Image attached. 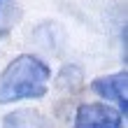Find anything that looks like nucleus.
I'll return each instance as SVG.
<instances>
[{
	"label": "nucleus",
	"instance_id": "1",
	"mask_svg": "<svg viewBox=\"0 0 128 128\" xmlns=\"http://www.w3.org/2000/svg\"><path fill=\"white\" fill-rule=\"evenodd\" d=\"M49 79L51 68L40 56L21 54L12 58L0 72V105L44 98L49 91Z\"/></svg>",
	"mask_w": 128,
	"mask_h": 128
},
{
	"label": "nucleus",
	"instance_id": "2",
	"mask_svg": "<svg viewBox=\"0 0 128 128\" xmlns=\"http://www.w3.org/2000/svg\"><path fill=\"white\" fill-rule=\"evenodd\" d=\"M121 114L105 102H84L79 105L72 119V128H121Z\"/></svg>",
	"mask_w": 128,
	"mask_h": 128
},
{
	"label": "nucleus",
	"instance_id": "3",
	"mask_svg": "<svg viewBox=\"0 0 128 128\" xmlns=\"http://www.w3.org/2000/svg\"><path fill=\"white\" fill-rule=\"evenodd\" d=\"M126 84H128V74L124 72H114V74H102L91 82V91L96 96H100L102 100H112L119 105V114L126 116L128 112V98H126Z\"/></svg>",
	"mask_w": 128,
	"mask_h": 128
},
{
	"label": "nucleus",
	"instance_id": "4",
	"mask_svg": "<svg viewBox=\"0 0 128 128\" xmlns=\"http://www.w3.org/2000/svg\"><path fill=\"white\" fill-rule=\"evenodd\" d=\"M2 128H56L54 121L35 107H21L12 110L2 119Z\"/></svg>",
	"mask_w": 128,
	"mask_h": 128
},
{
	"label": "nucleus",
	"instance_id": "5",
	"mask_svg": "<svg viewBox=\"0 0 128 128\" xmlns=\"http://www.w3.org/2000/svg\"><path fill=\"white\" fill-rule=\"evenodd\" d=\"M12 0H0V35H5L7 30V14H10Z\"/></svg>",
	"mask_w": 128,
	"mask_h": 128
}]
</instances>
